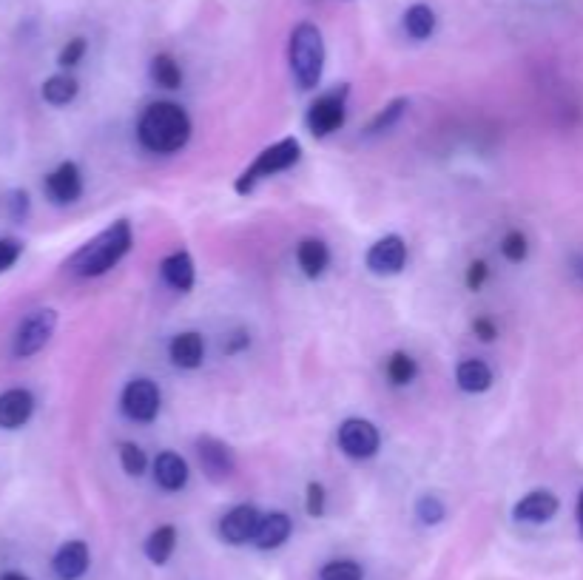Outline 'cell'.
<instances>
[{
    "label": "cell",
    "mask_w": 583,
    "mask_h": 580,
    "mask_svg": "<svg viewBox=\"0 0 583 580\" xmlns=\"http://www.w3.org/2000/svg\"><path fill=\"white\" fill-rule=\"evenodd\" d=\"M137 137L151 154H177L191 140V117L177 103H151L137 123Z\"/></svg>",
    "instance_id": "1"
},
{
    "label": "cell",
    "mask_w": 583,
    "mask_h": 580,
    "mask_svg": "<svg viewBox=\"0 0 583 580\" xmlns=\"http://www.w3.org/2000/svg\"><path fill=\"white\" fill-rule=\"evenodd\" d=\"M131 222L128 219H117L111 222L103 234H97L92 242H86L77 254L69 259V271L74 276H83V279H92V276H103L109 273L123 256L131 251Z\"/></svg>",
    "instance_id": "2"
},
{
    "label": "cell",
    "mask_w": 583,
    "mask_h": 580,
    "mask_svg": "<svg viewBox=\"0 0 583 580\" xmlns=\"http://www.w3.org/2000/svg\"><path fill=\"white\" fill-rule=\"evenodd\" d=\"M288 55H291V72L296 86L302 91L316 89L325 72V37L319 32V26L299 23L291 32Z\"/></svg>",
    "instance_id": "3"
},
{
    "label": "cell",
    "mask_w": 583,
    "mask_h": 580,
    "mask_svg": "<svg viewBox=\"0 0 583 580\" xmlns=\"http://www.w3.org/2000/svg\"><path fill=\"white\" fill-rule=\"evenodd\" d=\"M299 157H302V143L296 140V137H285V140H279V143L268 145L265 151H259L256 154V160L234 182V188H237V194H251L256 185L262 180H268V177H276V174H282V171H288L291 165L299 163Z\"/></svg>",
    "instance_id": "4"
},
{
    "label": "cell",
    "mask_w": 583,
    "mask_h": 580,
    "mask_svg": "<svg viewBox=\"0 0 583 580\" xmlns=\"http://www.w3.org/2000/svg\"><path fill=\"white\" fill-rule=\"evenodd\" d=\"M347 94H350L347 86H336V89L319 94V97L310 103L305 123H308L313 137H330L333 131H339V128L345 126Z\"/></svg>",
    "instance_id": "5"
},
{
    "label": "cell",
    "mask_w": 583,
    "mask_h": 580,
    "mask_svg": "<svg viewBox=\"0 0 583 580\" xmlns=\"http://www.w3.org/2000/svg\"><path fill=\"white\" fill-rule=\"evenodd\" d=\"M57 327V310L40 308L35 313H29L23 322H20L18 333H15V342H12V353L18 359H29L40 353L43 347L49 345V339L55 336Z\"/></svg>",
    "instance_id": "6"
},
{
    "label": "cell",
    "mask_w": 583,
    "mask_h": 580,
    "mask_svg": "<svg viewBox=\"0 0 583 580\" xmlns=\"http://www.w3.org/2000/svg\"><path fill=\"white\" fill-rule=\"evenodd\" d=\"M379 444H382V435L376 430L373 421L367 418H347L339 427V447L347 458H356V461H365L379 453Z\"/></svg>",
    "instance_id": "7"
},
{
    "label": "cell",
    "mask_w": 583,
    "mask_h": 580,
    "mask_svg": "<svg viewBox=\"0 0 583 580\" xmlns=\"http://www.w3.org/2000/svg\"><path fill=\"white\" fill-rule=\"evenodd\" d=\"M160 387L154 384L151 379H134L128 381L126 390H123V413H126L131 421H140V424H148V421H154L157 413H160Z\"/></svg>",
    "instance_id": "8"
},
{
    "label": "cell",
    "mask_w": 583,
    "mask_h": 580,
    "mask_svg": "<svg viewBox=\"0 0 583 580\" xmlns=\"http://www.w3.org/2000/svg\"><path fill=\"white\" fill-rule=\"evenodd\" d=\"M259 521H262V512L259 509L251 507V504H239V507L222 515V521H219V538L231 546L248 544V541L256 538Z\"/></svg>",
    "instance_id": "9"
},
{
    "label": "cell",
    "mask_w": 583,
    "mask_h": 580,
    "mask_svg": "<svg viewBox=\"0 0 583 580\" xmlns=\"http://www.w3.org/2000/svg\"><path fill=\"white\" fill-rule=\"evenodd\" d=\"M197 455H200L202 470L211 481H225L237 470V458L231 453V447L225 441L214 438V435L197 438Z\"/></svg>",
    "instance_id": "10"
},
{
    "label": "cell",
    "mask_w": 583,
    "mask_h": 580,
    "mask_svg": "<svg viewBox=\"0 0 583 580\" xmlns=\"http://www.w3.org/2000/svg\"><path fill=\"white\" fill-rule=\"evenodd\" d=\"M407 265V245L399 234L382 236L367 251V268L376 276H396Z\"/></svg>",
    "instance_id": "11"
},
{
    "label": "cell",
    "mask_w": 583,
    "mask_h": 580,
    "mask_svg": "<svg viewBox=\"0 0 583 580\" xmlns=\"http://www.w3.org/2000/svg\"><path fill=\"white\" fill-rule=\"evenodd\" d=\"M83 194V174L74 163L57 165L55 171L46 177V197L55 205H72Z\"/></svg>",
    "instance_id": "12"
},
{
    "label": "cell",
    "mask_w": 583,
    "mask_h": 580,
    "mask_svg": "<svg viewBox=\"0 0 583 580\" xmlns=\"http://www.w3.org/2000/svg\"><path fill=\"white\" fill-rule=\"evenodd\" d=\"M558 498L549 490L527 492L515 507H512V518L521 524H547L558 515Z\"/></svg>",
    "instance_id": "13"
},
{
    "label": "cell",
    "mask_w": 583,
    "mask_h": 580,
    "mask_svg": "<svg viewBox=\"0 0 583 580\" xmlns=\"http://www.w3.org/2000/svg\"><path fill=\"white\" fill-rule=\"evenodd\" d=\"M35 413V396L23 387H12L0 393V427L3 430H20Z\"/></svg>",
    "instance_id": "14"
},
{
    "label": "cell",
    "mask_w": 583,
    "mask_h": 580,
    "mask_svg": "<svg viewBox=\"0 0 583 580\" xmlns=\"http://www.w3.org/2000/svg\"><path fill=\"white\" fill-rule=\"evenodd\" d=\"M89 563H92L89 546L83 541H66L55 552L52 569H55V575L60 580H80L89 572Z\"/></svg>",
    "instance_id": "15"
},
{
    "label": "cell",
    "mask_w": 583,
    "mask_h": 580,
    "mask_svg": "<svg viewBox=\"0 0 583 580\" xmlns=\"http://www.w3.org/2000/svg\"><path fill=\"white\" fill-rule=\"evenodd\" d=\"M168 356L171 362L183 370H197L205 359V342H202L200 333L188 330V333H177L168 345Z\"/></svg>",
    "instance_id": "16"
},
{
    "label": "cell",
    "mask_w": 583,
    "mask_h": 580,
    "mask_svg": "<svg viewBox=\"0 0 583 580\" xmlns=\"http://www.w3.org/2000/svg\"><path fill=\"white\" fill-rule=\"evenodd\" d=\"M291 529H293L291 518H288L285 512H268V515H262V521H259L254 544L259 546L262 552L279 549V546L291 538Z\"/></svg>",
    "instance_id": "17"
},
{
    "label": "cell",
    "mask_w": 583,
    "mask_h": 580,
    "mask_svg": "<svg viewBox=\"0 0 583 580\" xmlns=\"http://www.w3.org/2000/svg\"><path fill=\"white\" fill-rule=\"evenodd\" d=\"M154 478L165 492H180L188 484V464L183 455L160 453L154 461Z\"/></svg>",
    "instance_id": "18"
},
{
    "label": "cell",
    "mask_w": 583,
    "mask_h": 580,
    "mask_svg": "<svg viewBox=\"0 0 583 580\" xmlns=\"http://www.w3.org/2000/svg\"><path fill=\"white\" fill-rule=\"evenodd\" d=\"M160 271H163L165 282H168L174 290L188 293V290L194 288L197 271H194V259L185 254V251H174L171 256H165Z\"/></svg>",
    "instance_id": "19"
},
{
    "label": "cell",
    "mask_w": 583,
    "mask_h": 580,
    "mask_svg": "<svg viewBox=\"0 0 583 580\" xmlns=\"http://www.w3.org/2000/svg\"><path fill=\"white\" fill-rule=\"evenodd\" d=\"M296 262H299V268L308 279H319L330 265L328 245L322 239H302L299 248H296Z\"/></svg>",
    "instance_id": "20"
},
{
    "label": "cell",
    "mask_w": 583,
    "mask_h": 580,
    "mask_svg": "<svg viewBox=\"0 0 583 580\" xmlns=\"http://www.w3.org/2000/svg\"><path fill=\"white\" fill-rule=\"evenodd\" d=\"M456 381L464 393H484L492 387L490 364L481 362V359H467V362L458 364Z\"/></svg>",
    "instance_id": "21"
},
{
    "label": "cell",
    "mask_w": 583,
    "mask_h": 580,
    "mask_svg": "<svg viewBox=\"0 0 583 580\" xmlns=\"http://www.w3.org/2000/svg\"><path fill=\"white\" fill-rule=\"evenodd\" d=\"M174 549H177V529L171 524L157 526L146 538V558L154 566H165V563L171 561Z\"/></svg>",
    "instance_id": "22"
},
{
    "label": "cell",
    "mask_w": 583,
    "mask_h": 580,
    "mask_svg": "<svg viewBox=\"0 0 583 580\" xmlns=\"http://www.w3.org/2000/svg\"><path fill=\"white\" fill-rule=\"evenodd\" d=\"M404 32L413 40H427L436 32V12L427 3H416L404 12Z\"/></svg>",
    "instance_id": "23"
},
{
    "label": "cell",
    "mask_w": 583,
    "mask_h": 580,
    "mask_svg": "<svg viewBox=\"0 0 583 580\" xmlns=\"http://www.w3.org/2000/svg\"><path fill=\"white\" fill-rule=\"evenodd\" d=\"M151 80L160 86V89H180L183 86V69L180 63L171 55H157L151 60Z\"/></svg>",
    "instance_id": "24"
},
{
    "label": "cell",
    "mask_w": 583,
    "mask_h": 580,
    "mask_svg": "<svg viewBox=\"0 0 583 580\" xmlns=\"http://www.w3.org/2000/svg\"><path fill=\"white\" fill-rule=\"evenodd\" d=\"M77 97V80L72 74H55L43 83V100L49 106H69Z\"/></svg>",
    "instance_id": "25"
},
{
    "label": "cell",
    "mask_w": 583,
    "mask_h": 580,
    "mask_svg": "<svg viewBox=\"0 0 583 580\" xmlns=\"http://www.w3.org/2000/svg\"><path fill=\"white\" fill-rule=\"evenodd\" d=\"M387 379H390V384H396V387H407L410 381L419 376V364H416V359L410 356V353H404V350H399V353H393L390 359H387Z\"/></svg>",
    "instance_id": "26"
},
{
    "label": "cell",
    "mask_w": 583,
    "mask_h": 580,
    "mask_svg": "<svg viewBox=\"0 0 583 580\" xmlns=\"http://www.w3.org/2000/svg\"><path fill=\"white\" fill-rule=\"evenodd\" d=\"M410 109V100L407 97H396L393 103H387L373 120H370V126H367V134H382V131H390V128L399 123L401 117H404V111Z\"/></svg>",
    "instance_id": "27"
},
{
    "label": "cell",
    "mask_w": 583,
    "mask_h": 580,
    "mask_svg": "<svg viewBox=\"0 0 583 580\" xmlns=\"http://www.w3.org/2000/svg\"><path fill=\"white\" fill-rule=\"evenodd\" d=\"M365 572L362 566L350 558H339V561H328L319 572V580H362Z\"/></svg>",
    "instance_id": "28"
},
{
    "label": "cell",
    "mask_w": 583,
    "mask_h": 580,
    "mask_svg": "<svg viewBox=\"0 0 583 580\" xmlns=\"http://www.w3.org/2000/svg\"><path fill=\"white\" fill-rule=\"evenodd\" d=\"M120 461H123V470H126L128 475H134V478H140L148 467V458L146 453H143V447H137V444H131V441H126V444L120 447Z\"/></svg>",
    "instance_id": "29"
},
{
    "label": "cell",
    "mask_w": 583,
    "mask_h": 580,
    "mask_svg": "<svg viewBox=\"0 0 583 580\" xmlns=\"http://www.w3.org/2000/svg\"><path fill=\"white\" fill-rule=\"evenodd\" d=\"M416 515H419L421 524L427 526H436L444 521V515H447V509L441 504V498L436 495H421L419 504H416Z\"/></svg>",
    "instance_id": "30"
},
{
    "label": "cell",
    "mask_w": 583,
    "mask_h": 580,
    "mask_svg": "<svg viewBox=\"0 0 583 580\" xmlns=\"http://www.w3.org/2000/svg\"><path fill=\"white\" fill-rule=\"evenodd\" d=\"M501 254L504 259H510V262H524L529 254V242L527 234H521V231H510V234L501 239Z\"/></svg>",
    "instance_id": "31"
},
{
    "label": "cell",
    "mask_w": 583,
    "mask_h": 580,
    "mask_svg": "<svg viewBox=\"0 0 583 580\" xmlns=\"http://www.w3.org/2000/svg\"><path fill=\"white\" fill-rule=\"evenodd\" d=\"M328 507V490L319 484V481H310L308 495H305V509H308L310 518H322Z\"/></svg>",
    "instance_id": "32"
},
{
    "label": "cell",
    "mask_w": 583,
    "mask_h": 580,
    "mask_svg": "<svg viewBox=\"0 0 583 580\" xmlns=\"http://www.w3.org/2000/svg\"><path fill=\"white\" fill-rule=\"evenodd\" d=\"M86 49H89V43H86L83 37H72V40L63 46L60 57H57V60H60V66H63V69H72V66H77V63L86 57Z\"/></svg>",
    "instance_id": "33"
},
{
    "label": "cell",
    "mask_w": 583,
    "mask_h": 580,
    "mask_svg": "<svg viewBox=\"0 0 583 580\" xmlns=\"http://www.w3.org/2000/svg\"><path fill=\"white\" fill-rule=\"evenodd\" d=\"M23 254V245L18 239H0V273L9 271Z\"/></svg>",
    "instance_id": "34"
},
{
    "label": "cell",
    "mask_w": 583,
    "mask_h": 580,
    "mask_svg": "<svg viewBox=\"0 0 583 580\" xmlns=\"http://www.w3.org/2000/svg\"><path fill=\"white\" fill-rule=\"evenodd\" d=\"M6 208H9V217L23 222L26 214H29V194H26V191H12V194L6 197Z\"/></svg>",
    "instance_id": "35"
},
{
    "label": "cell",
    "mask_w": 583,
    "mask_h": 580,
    "mask_svg": "<svg viewBox=\"0 0 583 580\" xmlns=\"http://www.w3.org/2000/svg\"><path fill=\"white\" fill-rule=\"evenodd\" d=\"M487 276H490V268H487V262H484V259H475L473 265L467 268V288L481 290V288H484V282H487Z\"/></svg>",
    "instance_id": "36"
},
{
    "label": "cell",
    "mask_w": 583,
    "mask_h": 580,
    "mask_svg": "<svg viewBox=\"0 0 583 580\" xmlns=\"http://www.w3.org/2000/svg\"><path fill=\"white\" fill-rule=\"evenodd\" d=\"M473 333L478 336V339H481V342H492V339L498 336V330H495V325H492L490 319H484V316H481V319H475V322H473Z\"/></svg>",
    "instance_id": "37"
},
{
    "label": "cell",
    "mask_w": 583,
    "mask_h": 580,
    "mask_svg": "<svg viewBox=\"0 0 583 580\" xmlns=\"http://www.w3.org/2000/svg\"><path fill=\"white\" fill-rule=\"evenodd\" d=\"M251 345V336L248 333H234V339H231V345H225V353L231 356V353H239L242 347Z\"/></svg>",
    "instance_id": "38"
},
{
    "label": "cell",
    "mask_w": 583,
    "mask_h": 580,
    "mask_svg": "<svg viewBox=\"0 0 583 580\" xmlns=\"http://www.w3.org/2000/svg\"><path fill=\"white\" fill-rule=\"evenodd\" d=\"M569 265H572V273H575V276L583 282V254L572 256V259H569Z\"/></svg>",
    "instance_id": "39"
},
{
    "label": "cell",
    "mask_w": 583,
    "mask_h": 580,
    "mask_svg": "<svg viewBox=\"0 0 583 580\" xmlns=\"http://www.w3.org/2000/svg\"><path fill=\"white\" fill-rule=\"evenodd\" d=\"M0 580H29V578H26V575H20V572H3Z\"/></svg>",
    "instance_id": "40"
},
{
    "label": "cell",
    "mask_w": 583,
    "mask_h": 580,
    "mask_svg": "<svg viewBox=\"0 0 583 580\" xmlns=\"http://www.w3.org/2000/svg\"><path fill=\"white\" fill-rule=\"evenodd\" d=\"M578 526H581V535H583V492H581V498H578Z\"/></svg>",
    "instance_id": "41"
}]
</instances>
